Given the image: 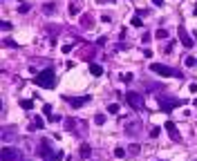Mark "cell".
<instances>
[{
  "mask_svg": "<svg viewBox=\"0 0 197 161\" xmlns=\"http://www.w3.org/2000/svg\"><path fill=\"white\" fill-rule=\"evenodd\" d=\"M34 83L38 87H43V90H54V87H56V74H54V70L47 67V70L38 72L36 78H34Z\"/></svg>",
  "mask_w": 197,
  "mask_h": 161,
  "instance_id": "6da1fadb",
  "label": "cell"
},
{
  "mask_svg": "<svg viewBox=\"0 0 197 161\" xmlns=\"http://www.w3.org/2000/svg\"><path fill=\"white\" fill-rule=\"evenodd\" d=\"M126 101H128V105H130L132 110H143V107H146V101H143V96L139 94V92H128Z\"/></svg>",
  "mask_w": 197,
  "mask_h": 161,
  "instance_id": "7a4b0ae2",
  "label": "cell"
},
{
  "mask_svg": "<svg viewBox=\"0 0 197 161\" xmlns=\"http://www.w3.org/2000/svg\"><path fill=\"white\" fill-rule=\"evenodd\" d=\"M2 161H23V152L18 150V148L5 146L2 148Z\"/></svg>",
  "mask_w": 197,
  "mask_h": 161,
  "instance_id": "3957f363",
  "label": "cell"
},
{
  "mask_svg": "<svg viewBox=\"0 0 197 161\" xmlns=\"http://www.w3.org/2000/svg\"><path fill=\"white\" fill-rule=\"evenodd\" d=\"M150 70L155 72V74H159V76H166V78H170V76H182L177 70H172V67H168V65H150Z\"/></svg>",
  "mask_w": 197,
  "mask_h": 161,
  "instance_id": "277c9868",
  "label": "cell"
},
{
  "mask_svg": "<svg viewBox=\"0 0 197 161\" xmlns=\"http://www.w3.org/2000/svg\"><path fill=\"white\" fill-rule=\"evenodd\" d=\"M157 103H159V110L170 112L172 107H179L184 101H179V99H157Z\"/></svg>",
  "mask_w": 197,
  "mask_h": 161,
  "instance_id": "5b68a950",
  "label": "cell"
},
{
  "mask_svg": "<svg viewBox=\"0 0 197 161\" xmlns=\"http://www.w3.org/2000/svg\"><path fill=\"white\" fill-rule=\"evenodd\" d=\"M123 130H126V132H128V134H130V136H134L137 132L141 130V121H139V119L130 121V123H126V125H123Z\"/></svg>",
  "mask_w": 197,
  "mask_h": 161,
  "instance_id": "8992f818",
  "label": "cell"
},
{
  "mask_svg": "<svg viewBox=\"0 0 197 161\" xmlns=\"http://www.w3.org/2000/svg\"><path fill=\"white\" fill-rule=\"evenodd\" d=\"M166 132L170 134V139H172V141H182V136H179V130H177V125H175V121H166Z\"/></svg>",
  "mask_w": 197,
  "mask_h": 161,
  "instance_id": "52a82bcc",
  "label": "cell"
},
{
  "mask_svg": "<svg viewBox=\"0 0 197 161\" xmlns=\"http://www.w3.org/2000/svg\"><path fill=\"white\" fill-rule=\"evenodd\" d=\"M177 36H179V40H182L184 47H188V49L193 47V40H190V36L186 34V29H184V27H179V29H177Z\"/></svg>",
  "mask_w": 197,
  "mask_h": 161,
  "instance_id": "ba28073f",
  "label": "cell"
},
{
  "mask_svg": "<svg viewBox=\"0 0 197 161\" xmlns=\"http://www.w3.org/2000/svg\"><path fill=\"white\" fill-rule=\"evenodd\" d=\"M87 101H90V96H74V99H67V103L72 107H83Z\"/></svg>",
  "mask_w": 197,
  "mask_h": 161,
  "instance_id": "9c48e42d",
  "label": "cell"
},
{
  "mask_svg": "<svg viewBox=\"0 0 197 161\" xmlns=\"http://www.w3.org/2000/svg\"><path fill=\"white\" fill-rule=\"evenodd\" d=\"M79 152H81V157H83V159H90V154H92V148L87 146V143H81V150H79Z\"/></svg>",
  "mask_w": 197,
  "mask_h": 161,
  "instance_id": "30bf717a",
  "label": "cell"
},
{
  "mask_svg": "<svg viewBox=\"0 0 197 161\" xmlns=\"http://www.w3.org/2000/svg\"><path fill=\"white\" fill-rule=\"evenodd\" d=\"M90 74H92V76H101V74H103V67L96 65V63H92V65H90Z\"/></svg>",
  "mask_w": 197,
  "mask_h": 161,
  "instance_id": "8fae6325",
  "label": "cell"
},
{
  "mask_svg": "<svg viewBox=\"0 0 197 161\" xmlns=\"http://www.w3.org/2000/svg\"><path fill=\"white\" fill-rule=\"evenodd\" d=\"M43 125H45V123H43V119H41V116H34V123L29 125V130H41Z\"/></svg>",
  "mask_w": 197,
  "mask_h": 161,
  "instance_id": "7c38bea8",
  "label": "cell"
},
{
  "mask_svg": "<svg viewBox=\"0 0 197 161\" xmlns=\"http://www.w3.org/2000/svg\"><path fill=\"white\" fill-rule=\"evenodd\" d=\"M81 25L87 27V29H92V25H94V20L90 18V16H81Z\"/></svg>",
  "mask_w": 197,
  "mask_h": 161,
  "instance_id": "4fadbf2b",
  "label": "cell"
},
{
  "mask_svg": "<svg viewBox=\"0 0 197 161\" xmlns=\"http://www.w3.org/2000/svg\"><path fill=\"white\" fill-rule=\"evenodd\" d=\"M20 107H23V110H31V107H34V101H29V99L20 101Z\"/></svg>",
  "mask_w": 197,
  "mask_h": 161,
  "instance_id": "5bb4252c",
  "label": "cell"
},
{
  "mask_svg": "<svg viewBox=\"0 0 197 161\" xmlns=\"http://www.w3.org/2000/svg\"><path fill=\"white\" fill-rule=\"evenodd\" d=\"M126 154H128V150H126V148H116V150H114V157H116V159H123Z\"/></svg>",
  "mask_w": 197,
  "mask_h": 161,
  "instance_id": "9a60e30c",
  "label": "cell"
},
{
  "mask_svg": "<svg viewBox=\"0 0 197 161\" xmlns=\"http://www.w3.org/2000/svg\"><path fill=\"white\" fill-rule=\"evenodd\" d=\"M74 128H76V121L74 119H67L65 121V130H74Z\"/></svg>",
  "mask_w": 197,
  "mask_h": 161,
  "instance_id": "2e32d148",
  "label": "cell"
},
{
  "mask_svg": "<svg viewBox=\"0 0 197 161\" xmlns=\"http://www.w3.org/2000/svg\"><path fill=\"white\" fill-rule=\"evenodd\" d=\"M155 36L164 40V38H168V31H166V29H157V31H155Z\"/></svg>",
  "mask_w": 197,
  "mask_h": 161,
  "instance_id": "e0dca14e",
  "label": "cell"
},
{
  "mask_svg": "<svg viewBox=\"0 0 197 161\" xmlns=\"http://www.w3.org/2000/svg\"><path fill=\"white\" fill-rule=\"evenodd\" d=\"M94 123H96V125H103V123H105V116H103V114H96L94 116Z\"/></svg>",
  "mask_w": 197,
  "mask_h": 161,
  "instance_id": "ac0fdd59",
  "label": "cell"
},
{
  "mask_svg": "<svg viewBox=\"0 0 197 161\" xmlns=\"http://www.w3.org/2000/svg\"><path fill=\"white\" fill-rule=\"evenodd\" d=\"M108 112H110V114H116V112H119V105H116V103H110V105H108Z\"/></svg>",
  "mask_w": 197,
  "mask_h": 161,
  "instance_id": "d6986e66",
  "label": "cell"
},
{
  "mask_svg": "<svg viewBox=\"0 0 197 161\" xmlns=\"http://www.w3.org/2000/svg\"><path fill=\"white\" fill-rule=\"evenodd\" d=\"M43 114H45V116H52V105H49V103H45V105H43Z\"/></svg>",
  "mask_w": 197,
  "mask_h": 161,
  "instance_id": "ffe728a7",
  "label": "cell"
},
{
  "mask_svg": "<svg viewBox=\"0 0 197 161\" xmlns=\"http://www.w3.org/2000/svg\"><path fill=\"white\" fill-rule=\"evenodd\" d=\"M143 22H141V16H134V18H132V27H141Z\"/></svg>",
  "mask_w": 197,
  "mask_h": 161,
  "instance_id": "44dd1931",
  "label": "cell"
},
{
  "mask_svg": "<svg viewBox=\"0 0 197 161\" xmlns=\"http://www.w3.org/2000/svg\"><path fill=\"white\" fill-rule=\"evenodd\" d=\"M159 134H161V128H152V130H150V136H152V139H157Z\"/></svg>",
  "mask_w": 197,
  "mask_h": 161,
  "instance_id": "7402d4cb",
  "label": "cell"
},
{
  "mask_svg": "<svg viewBox=\"0 0 197 161\" xmlns=\"http://www.w3.org/2000/svg\"><path fill=\"white\" fill-rule=\"evenodd\" d=\"M132 78H134V76H132L130 72H128V74H121V80H123V83H130Z\"/></svg>",
  "mask_w": 197,
  "mask_h": 161,
  "instance_id": "603a6c76",
  "label": "cell"
},
{
  "mask_svg": "<svg viewBox=\"0 0 197 161\" xmlns=\"http://www.w3.org/2000/svg\"><path fill=\"white\" fill-rule=\"evenodd\" d=\"M52 11H54V5H45V7H43V14H47V16H49Z\"/></svg>",
  "mask_w": 197,
  "mask_h": 161,
  "instance_id": "cb8c5ba5",
  "label": "cell"
},
{
  "mask_svg": "<svg viewBox=\"0 0 197 161\" xmlns=\"http://www.w3.org/2000/svg\"><path fill=\"white\" fill-rule=\"evenodd\" d=\"M0 27H2V29H5V31H9V29H11V22H7V20H2V22H0Z\"/></svg>",
  "mask_w": 197,
  "mask_h": 161,
  "instance_id": "d4e9b609",
  "label": "cell"
},
{
  "mask_svg": "<svg viewBox=\"0 0 197 161\" xmlns=\"http://www.w3.org/2000/svg\"><path fill=\"white\" fill-rule=\"evenodd\" d=\"M139 150H141V148L137 146V143H132V146H130V148H128V152H132V154H134V152H139Z\"/></svg>",
  "mask_w": 197,
  "mask_h": 161,
  "instance_id": "484cf974",
  "label": "cell"
},
{
  "mask_svg": "<svg viewBox=\"0 0 197 161\" xmlns=\"http://www.w3.org/2000/svg\"><path fill=\"white\" fill-rule=\"evenodd\" d=\"M76 14H79V7H76V5H70V16H76Z\"/></svg>",
  "mask_w": 197,
  "mask_h": 161,
  "instance_id": "4316f807",
  "label": "cell"
},
{
  "mask_svg": "<svg viewBox=\"0 0 197 161\" xmlns=\"http://www.w3.org/2000/svg\"><path fill=\"white\" fill-rule=\"evenodd\" d=\"M186 65L188 67H195V58H193V56H188V58H186Z\"/></svg>",
  "mask_w": 197,
  "mask_h": 161,
  "instance_id": "83f0119b",
  "label": "cell"
},
{
  "mask_svg": "<svg viewBox=\"0 0 197 161\" xmlns=\"http://www.w3.org/2000/svg\"><path fill=\"white\" fill-rule=\"evenodd\" d=\"M18 11H20V14H27V11H29V7H27V5H20V7H18Z\"/></svg>",
  "mask_w": 197,
  "mask_h": 161,
  "instance_id": "f1b7e54d",
  "label": "cell"
},
{
  "mask_svg": "<svg viewBox=\"0 0 197 161\" xmlns=\"http://www.w3.org/2000/svg\"><path fill=\"white\" fill-rule=\"evenodd\" d=\"M49 121H52V123H58V121H61V116H56V114H52V116H49Z\"/></svg>",
  "mask_w": 197,
  "mask_h": 161,
  "instance_id": "f546056e",
  "label": "cell"
},
{
  "mask_svg": "<svg viewBox=\"0 0 197 161\" xmlns=\"http://www.w3.org/2000/svg\"><path fill=\"white\" fill-rule=\"evenodd\" d=\"M152 5H159V7H161V5H164V0H152Z\"/></svg>",
  "mask_w": 197,
  "mask_h": 161,
  "instance_id": "4dcf8cb0",
  "label": "cell"
},
{
  "mask_svg": "<svg viewBox=\"0 0 197 161\" xmlns=\"http://www.w3.org/2000/svg\"><path fill=\"white\" fill-rule=\"evenodd\" d=\"M99 2H114V0H99Z\"/></svg>",
  "mask_w": 197,
  "mask_h": 161,
  "instance_id": "1f68e13d",
  "label": "cell"
},
{
  "mask_svg": "<svg viewBox=\"0 0 197 161\" xmlns=\"http://www.w3.org/2000/svg\"><path fill=\"white\" fill-rule=\"evenodd\" d=\"M193 11H195V14H197V2H195V7H193Z\"/></svg>",
  "mask_w": 197,
  "mask_h": 161,
  "instance_id": "d6a6232c",
  "label": "cell"
},
{
  "mask_svg": "<svg viewBox=\"0 0 197 161\" xmlns=\"http://www.w3.org/2000/svg\"><path fill=\"white\" fill-rule=\"evenodd\" d=\"M195 67H197V58H195Z\"/></svg>",
  "mask_w": 197,
  "mask_h": 161,
  "instance_id": "836d02e7",
  "label": "cell"
}]
</instances>
